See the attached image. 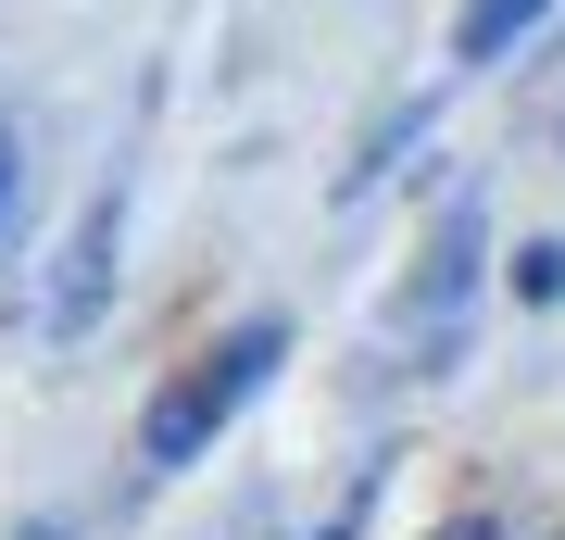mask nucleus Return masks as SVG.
<instances>
[{"label":"nucleus","instance_id":"obj_5","mask_svg":"<svg viewBox=\"0 0 565 540\" xmlns=\"http://www.w3.org/2000/svg\"><path fill=\"white\" fill-rule=\"evenodd\" d=\"M13 177H25V151H13V114H0V240H13Z\"/></svg>","mask_w":565,"mask_h":540},{"label":"nucleus","instance_id":"obj_6","mask_svg":"<svg viewBox=\"0 0 565 540\" xmlns=\"http://www.w3.org/2000/svg\"><path fill=\"white\" fill-rule=\"evenodd\" d=\"M427 540H515L503 516H452V528H427Z\"/></svg>","mask_w":565,"mask_h":540},{"label":"nucleus","instance_id":"obj_4","mask_svg":"<svg viewBox=\"0 0 565 540\" xmlns=\"http://www.w3.org/2000/svg\"><path fill=\"white\" fill-rule=\"evenodd\" d=\"M503 277H515V301H527V315H553V301H565V240H527Z\"/></svg>","mask_w":565,"mask_h":540},{"label":"nucleus","instance_id":"obj_8","mask_svg":"<svg viewBox=\"0 0 565 540\" xmlns=\"http://www.w3.org/2000/svg\"><path fill=\"white\" fill-rule=\"evenodd\" d=\"M39 540H63V528H39Z\"/></svg>","mask_w":565,"mask_h":540},{"label":"nucleus","instance_id":"obj_3","mask_svg":"<svg viewBox=\"0 0 565 540\" xmlns=\"http://www.w3.org/2000/svg\"><path fill=\"white\" fill-rule=\"evenodd\" d=\"M541 13H553V0H465V13H452V51H465V63H503Z\"/></svg>","mask_w":565,"mask_h":540},{"label":"nucleus","instance_id":"obj_2","mask_svg":"<svg viewBox=\"0 0 565 540\" xmlns=\"http://www.w3.org/2000/svg\"><path fill=\"white\" fill-rule=\"evenodd\" d=\"M114 201H88L76 214V240H63V277H51V340H88L102 327V301H114Z\"/></svg>","mask_w":565,"mask_h":540},{"label":"nucleus","instance_id":"obj_1","mask_svg":"<svg viewBox=\"0 0 565 540\" xmlns=\"http://www.w3.org/2000/svg\"><path fill=\"white\" fill-rule=\"evenodd\" d=\"M277 352H289V327H277V315H252L239 340H214V352H202V364H189V378L139 415V465H189V453H202L264 378H277Z\"/></svg>","mask_w":565,"mask_h":540},{"label":"nucleus","instance_id":"obj_7","mask_svg":"<svg viewBox=\"0 0 565 540\" xmlns=\"http://www.w3.org/2000/svg\"><path fill=\"white\" fill-rule=\"evenodd\" d=\"M327 540H352V516H340V528H327Z\"/></svg>","mask_w":565,"mask_h":540}]
</instances>
